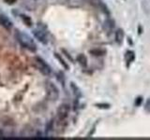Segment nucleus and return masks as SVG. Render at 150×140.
<instances>
[{
    "label": "nucleus",
    "instance_id": "obj_1",
    "mask_svg": "<svg viewBox=\"0 0 150 140\" xmlns=\"http://www.w3.org/2000/svg\"><path fill=\"white\" fill-rule=\"evenodd\" d=\"M16 38L19 41V43L21 44V46H23V48L29 50L30 51H33V52H35L37 50L36 43L28 35L25 34V33H22V32H17Z\"/></svg>",
    "mask_w": 150,
    "mask_h": 140
},
{
    "label": "nucleus",
    "instance_id": "obj_2",
    "mask_svg": "<svg viewBox=\"0 0 150 140\" xmlns=\"http://www.w3.org/2000/svg\"><path fill=\"white\" fill-rule=\"evenodd\" d=\"M46 91L47 96L52 101H56L59 97V90L53 82L48 81L46 83Z\"/></svg>",
    "mask_w": 150,
    "mask_h": 140
},
{
    "label": "nucleus",
    "instance_id": "obj_3",
    "mask_svg": "<svg viewBox=\"0 0 150 140\" xmlns=\"http://www.w3.org/2000/svg\"><path fill=\"white\" fill-rule=\"evenodd\" d=\"M35 64H36L37 68L39 69L42 74L45 75V76H49V75L51 74V72H52L51 67L42 58L36 57L35 58Z\"/></svg>",
    "mask_w": 150,
    "mask_h": 140
},
{
    "label": "nucleus",
    "instance_id": "obj_4",
    "mask_svg": "<svg viewBox=\"0 0 150 140\" xmlns=\"http://www.w3.org/2000/svg\"><path fill=\"white\" fill-rule=\"evenodd\" d=\"M70 111V106L68 104L60 105L57 108V119L59 120H67L69 113Z\"/></svg>",
    "mask_w": 150,
    "mask_h": 140
},
{
    "label": "nucleus",
    "instance_id": "obj_5",
    "mask_svg": "<svg viewBox=\"0 0 150 140\" xmlns=\"http://www.w3.org/2000/svg\"><path fill=\"white\" fill-rule=\"evenodd\" d=\"M33 35H34V36L40 42V43H42V44L48 43V38H47V36L42 30H40V29L33 30Z\"/></svg>",
    "mask_w": 150,
    "mask_h": 140
},
{
    "label": "nucleus",
    "instance_id": "obj_6",
    "mask_svg": "<svg viewBox=\"0 0 150 140\" xmlns=\"http://www.w3.org/2000/svg\"><path fill=\"white\" fill-rule=\"evenodd\" d=\"M90 1H91V3L94 5V6H95L96 8H100L103 13L107 14V15H109V14H110L109 8H108V7L104 4V2H103L102 0H90Z\"/></svg>",
    "mask_w": 150,
    "mask_h": 140
},
{
    "label": "nucleus",
    "instance_id": "obj_7",
    "mask_svg": "<svg viewBox=\"0 0 150 140\" xmlns=\"http://www.w3.org/2000/svg\"><path fill=\"white\" fill-rule=\"evenodd\" d=\"M0 24H1L3 27L6 28V29H8V30H11L12 28V26H13L12 22L5 15H0Z\"/></svg>",
    "mask_w": 150,
    "mask_h": 140
},
{
    "label": "nucleus",
    "instance_id": "obj_8",
    "mask_svg": "<svg viewBox=\"0 0 150 140\" xmlns=\"http://www.w3.org/2000/svg\"><path fill=\"white\" fill-rule=\"evenodd\" d=\"M115 26V22L111 18L106 19L104 21V23H103V27H104V29L108 32H112L114 30Z\"/></svg>",
    "mask_w": 150,
    "mask_h": 140
},
{
    "label": "nucleus",
    "instance_id": "obj_9",
    "mask_svg": "<svg viewBox=\"0 0 150 140\" xmlns=\"http://www.w3.org/2000/svg\"><path fill=\"white\" fill-rule=\"evenodd\" d=\"M123 38H124V32L123 30L121 29V28H118V29H116L115 32V40L117 44H121L122 41H123Z\"/></svg>",
    "mask_w": 150,
    "mask_h": 140
},
{
    "label": "nucleus",
    "instance_id": "obj_10",
    "mask_svg": "<svg viewBox=\"0 0 150 140\" xmlns=\"http://www.w3.org/2000/svg\"><path fill=\"white\" fill-rule=\"evenodd\" d=\"M89 53L94 56H103L106 54V50L100 49V48H96V49H92L89 50Z\"/></svg>",
    "mask_w": 150,
    "mask_h": 140
},
{
    "label": "nucleus",
    "instance_id": "obj_11",
    "mask_svg": "<svg viewBox=\"0 0 150 140\" xmlns=\"http://www.w3.org/2000/svg\"><path fill=\"white\" fill-rule=\"evenodd\" d=\"M77 62L83 65V66H86V64H87V58H86V56L83 54V53H80L77 55Z\"/></svg>",
    "mask_w": 150,
    "mask_h": 140
},
{
    "label": "nucleus",
    "instance_id": "obj_12",
    "mask_svg": "<svg viewBox=\"0 0 150 140\" xmlns=\"http://www.w3.org/2000/svg\"><path fill=\"white\" fill-rule=\"evenodd\" d=\"M21 18H22V20L23 22H25V24L28 27H30L32 26V20H31V18L29 16H27L25 15V14H22L21 15Z\"/></svg>",
    "mask_w": 150,
    "mask_h": 140
},
{
    "label": "nucleus",
    "instance_id": "obj_13",
    "mask_svg": "<svg viewBox=\"0 0 150 140\" xmlns=\"http://www.w3.org/2000/svg\"><path fill=\"white\" fill-rule=\"evenodd\" d=\"M54 57H55L56 59L58 60V62L60 63V64L62 65V66H63V67H64L65 69H67V70L69 69V64H68L67 63L65 62V61H64V59H63L62 57H61V56H60V55H59L58 53H56V52H55V53H54Z\"/></svg>",
    "mask_w": 150,
    "mask_h": 140
},
{
    "label": "nucleus",
    "instance_id": "obj_14",
    "mask_svg": "<svg viewBox=\"0 0 150 140\" xmlns=\"http://www.w3.org/2000/svg\"><path fill=\"white\" fill-rule=\"evenodd\" d=\"M70 88H71V90L73 91V93L75 94V96L79 97V96L82 95V92H81V91H80V89L76 85H75L73 82L70 83Z\"/></svg>",
    "mask_w": 150,
    "mask_h": 140
},
{
    "label": "nucleus",
    "instance_id": "obj_15",
    "mask_svg": "<svg viewBox=\"0 0 150 140\" xmlns=\"http://www.w3.org/2000/svg\"><path fill=\"white\" fill-rule=\"evenodd\" d=\"M126 58H127V62L128 63H131L132 61L134 60L135 58V55H134V52L132 50H129L127 52V55H126Z\"/></svg>",
    "mask_w": 150,
    "mask_h": 140
},
{
    "label": "nucleus",
    "instance_id": "obj_16",
    "mask_svg": "<svg viewBox=\"0 0 150 140\" xmlns=\"http://www.w3.org/2000/svg\"><path fill=\"white\" fill-rule=\"evenodd\" d=\"M95 106L100 109H108V108H110L111 105L107 104V103H98V104L95 105Z\"/></svg>",
    "mask_w": 150,
    "mask_h": 140
},
{
    "label": "nucleus",
    "instance_id": "obj_17",
    "mask_svg": "<svg viewBox=\"0 0 150 140\" xmlns=\"http://www.w3.org/2000/svg\"><path fill=\"white\" fill-rule=\"evenodd\" d=\"M54 129V120H50L46 125V132L48 133L50 131H52Z\"/></svg>",
    "mask_w": 150,
    "mask_h": 140
},
{
    "label": "nucleus",
    "instance_id": "obj_18",
    "mask_svg": "<svg viewBox=\"0 0 150 140\" xmlns=\"http://www.w3.org/2000/svg\"><path fill=\"white\" fill-rule=\"evenodd\" d=\"M62 52L65 54V56H66V57H67L69 61H70V62H73V58L71 57V55H70L69 52H68V51L67 50H66L65 49H62Z\"/></svg>",
    "mask_w": 150,
    "mask_h": 140
},
{
    "label": "nucleus",
    "instance_id": "obj_19",
    "mask_svg": "<svg viewBox=\"0 0 150 140\" xmlns=\"http://www.w3.org/2000/svg\"><path fill=\"white\" fill-rule=\"evenodd\" d=\"M142 102H143V97H142V96H139V97L136 98V100H135V105L138 106H140L141 104H142Z\"/></svg>",
    "mask_w": 150,
    "mask_h": 140
},
{
    "label": "nucleus",
    "instance_id": "obj_20",
    "mask_svg": "<svg viewBox=\"0 0 150 140\" xmlns=\"http://www.w3.org/2000/svg\"><path fill=\"white\" fill-rule=\"evenodd\" d=\"M4 1L6 3H8V4H13L14 2L16 1V0H4Z\"/></svg>",
    "mask_w": 150,
    "mask_h": 140
}]
</instances>
